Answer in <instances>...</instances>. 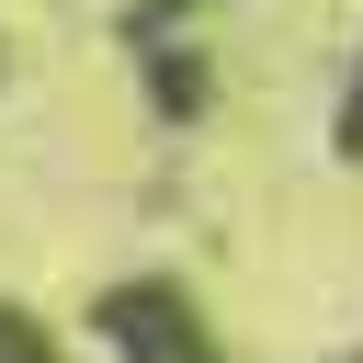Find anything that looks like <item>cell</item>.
Listing matches in <instances>:
<instances>
[{"label":"cell","instance_id":"7a4b0ae2","mask_svg":"<svg viewBox=\"0 0 363 363\" xmlns=\"http://www.w3.org/2000/svg\"><path fill=\"white\" fill-rule=\"evenodd\" d=\"M0 363H45V329H34V318H11V306H0Z\"/></svg>","mask_w":363,"mask_h":363},{"label":"cell","instance_id":"3957f363","mask_svg":"<svg viewBox=\"0 0 363 363\" xmlns=\"http://www.w3.org/2000/svg\"><path fill=\"white\" fill-rule=\"evenodd\" d=\"M340 159H363V57H352V102H340Z\"/></svg>","mask_w":363,"mask_h":363},{"label":"cell","instance_id":"6da1fadb","mask_svg":"<svg viewBox=\"0 0 363 363\" xmlns=\"http://www.w3.org/2000/svg\"><path fill=\"white\" fill-rule=\"evenodd\" d=\"M102 329L125 340V363H216L204 329H193V306H182L170 284H125V295H102Z\"/></svg>","mask_w":363,"mask_h":363}]
</instances>
